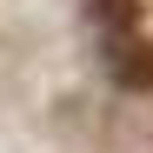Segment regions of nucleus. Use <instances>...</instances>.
<instances>
[{"mask_svg":"<svg viewBox=\"0 0 153 153\" xmlns=\"http://www.w3.org/2000/svg\"><path fill=\"white\" fill-rule=\"evenodd\" d=\"M107 67L126 93H146L153 87V40H113L107 47Z\"/></svg>","mask_w":153,"mask_h":153,"instance_id":"obj_1","label":"nucleus"},{"mask_svg":"<svg viewBox=\"0 0 153 153\" xmlns=\"http://www.w3.org/2000/svg\"><path fill=\"white\" fill-rule=\"evenodd\" d=\"M133 13H140V0H87V20L107 33V47L113 40H133Z\"/></svg>","mask_w":153,"mask_h":153,"instance_id":"obj_2","label":"nucleus"}]
</instances>
